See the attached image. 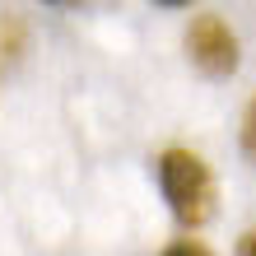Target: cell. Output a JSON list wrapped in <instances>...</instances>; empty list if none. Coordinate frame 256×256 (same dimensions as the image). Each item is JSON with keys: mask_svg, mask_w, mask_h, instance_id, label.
<instances>
[{"mask_svg": "<svg viewBox=\"0 0 256 256\" xmlns=\"http://www.w3.org/2000/svg\"><path fill=\"white\" fill-rule=\"evenodd\" d=\"M186 56L196 61V70L210 74V80H228L242 61V47H238V33L219 14H200L186 28Z\"/></svg>", "mask_w": 256, "mask_h": 256, "instance_id": "2", "label": "cell"}, {"mask_svg": "<svg viewBox=\"0 0 256 256\" xmlns=\"http://www.w3.org/2000/svg\"><path fill=\"white\" fill-rule=\"evenodd\" d=\"M158 5H191V0H158Z\"/></svg>", "mask_w": 256, "mask_h": 256, "instance_id": "6", "label": "cell"}, {"mask_svg": "<svg viewBox=\"0 0 256 256\" xmlns=\"http://www.w3.org/2000/svg\"><path fill=\"white\" fill-rule=\"evenodd\" d=\"M242 154L256 163V98L247 102V112H242Z\"/></svg>", "mask_w": 256, "mask_h": 256, "instance_id": "3", "label": "cell"}, {"mask_svg": "<svg viewBox=\"0 0 256 256\" xmlns=\"http://www.w3.org/2000/svg\"><path fill=\"white\" fill-rule=\"evenodd\" d=\"M158 186H163V200L177 214V224L200 228V224L214 219L219 186H214V172H210V163L200 154H191V149H163L158 154Z\"/></svg>", "mask_w": 256, "mask_h": 256, "instance_id": "1", "label": "cell"}, {"mask_svg": "<svg viewBox=\"0 0 256 256\" xmlns=\"http://www.w3.org/2000/svg\"><path fill=\"white\" fill-rule=\"evenodd\" d=\"M47 5H66V0H47Z\"/></svg>", "mask_w": 256, "mask_h": 256, "instance_id": "7", "label": "cell"}, {"mask_svg": "<svg viewBox=\"0 0 256 256\" xmlns=\"http://www.w3.org/2000/svg\"><path fill=\"white\" fill-rule=\"evenodd\" d=\"M163 256H210L200 242H191V238H182V242H172V247H163Z\"/></svg>", "mask_w": 256, "mask_h": 256, "instance_id": "4", "label": "cell"}, {"mask_svg": "<svg viewBox=\"0 0 256 256\" xmlns=\"http://www.w3.org/2000/svg\"><path fill=\"white\" fill-rule=\"evenodd\" d=\"M238 256H256V228L242 233V242H238Z\"/></svg>", "mask_w": 256, "mask_h": 256, "instance_id": "5", "label": "cell"}]
</instances>
